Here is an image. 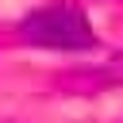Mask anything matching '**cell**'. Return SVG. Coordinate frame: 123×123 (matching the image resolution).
Masks as SVG:
<instances>
[{"instance_id":"obj_1","label":"cell","mask_w":123,"mask_h":123,"mask_svg":"<svg viewBox=\"0 0 123 123\" xmlns=\"http://www.w3.org/2000/svg\"><path fill=\"white\" fill-rule=\"evenodd\" d=\"M19 38L31 46H46V50H92L96 46V31H92L88 15L69 0L35 8L19 23Z\"/></svg>"}]
</instances>
